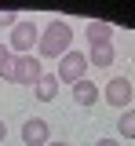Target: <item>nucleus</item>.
<instances>
[{
	"label": "nucleus",
	"instance_id": "f257e3e1",
	"mask_svg": "<svg viewBox=\"0 0 135 146\" xmlns=\"http://www.w3.org/2000/svg\"><path fill=\"white\" fill-rule=\"evenodd\" d=\"M69 44H73V26H69V22H62V18H55L48 29H40L37 51L44 55V58H62V55L69 51Z\"/></svg>",
	"mask_w": 135,
	"mask_h": 146
},
{
	"label": "nucleus",
	"instance_id": "f03ea898",
	"mask_svg": "<svg viewBox=\"0 0 135 146\" xmlns=\"http://www.w3.org/2000/svg\"><path fill=\"white\" fill-rule=\"evenodd\" d=\"M40 77H44V66H40L37 55H15L11 58V73L4 80H11V84H37Z\"/></svg>",
	"mask_w": 135,
	"mask_h": 146
},
{
	"label": "nucleus",
	"instance_id": "7ed1b4c3",
	"mask_svg": "<svg viewBox=\"0 0 135 146\" xmlns=\"http://www.w3.org/2000/svg\"><path fill=\"white\" fill-rule=\"evenodd\" d=\"M84 73H88V55L84 51H69L58 58V70H55V77H58V84H77V80H84Z\"/></svg>",
	"mask_w": 135,
	"mask_h": 146
},
{
	"label": "nucleus",
	"instance_id": "20e7f679",
	"mask_svg": "<svg viewBox=\"0 0 135 146\" xmlns=\"http://www.w3.org/2000/svg\"><path fill=\"white\" fill-rule=\"evenodd\" d=\"M37 44H40V29L29 18H19V26L11 29V40H7L11 55H29V48H37Z\"/></svg>",
	"mask_w": 135,
	"mask_h": 146
},
{
	"label": "nucleus",
	"instance_id": "39448f33",
	"mask_svg": "<svg viewBox=\"0 0 135 146\" xmlns=\"http://www.w3.org/2000/svg\"><path fill=\"white\" fill-rule=\"evenodd\" d=\"M22 143L26 146H48L51 143V128L44 117H26V124H22Z\"/></svg>",
	"mask_w": 135,
	"mask_h": 146
},
{
	"label": "nucleus",
	"instance_id": "423d86ee",
	"mask_svg": "<svg viewBox=\"0 0 135 146\" xmlns=\"http://www.w3.org/2000/svg\"><path fill=\"white\" fill-rule=\"evenodd\" d=\"M135 99V88H132V80L128 77H113L110 84H106V102L117 110H128V102Z\"/></svg>",
	"mask_w": 135,
	"mask_h": 146
},
{
	"label": "nucleus",
	"instance_id": "0eeeda50",
	"mask_svg": "<svg viewBox=\"0 0 135 146\" xmlns=\"http://www.w3.org/2000/svg\"><path fill=\"white\" fill-rule=\"evenodd\" d=\"M84 36H88L91 48H95V44H113V26L102 22V18H91V22L84 26Z\"/></svg>",
	"mask_w": 135,
	"mask_h": 146
},
{
	"label": "nucleus",
	"instance_id": "6e6552de",
	"mask_svg": "<svg viewBox=\"0 0 135 146\" xmlns=\"http://www.w3.org/2000/svg\"><path fill=\"white\" fill-rule=\"evenodd\" d=\"M113 58H117V48H113V44H95V48L88 51V62H91V66H99V70L113 66Z\"/></svg>",
	"mask_w": 135,
	"mask_h": 146
},
{
	"label": "nucleus",
	"instance_id": "1a4fd4ad",
	"mask_svg": "<svg viewBox=\"0 0 135 146\" xmlns=\"http://www.w3.org/2000/svg\"><path fill=\"white\" fill-rule=\"evenodd\" d=\"M33 91H37L40 102H51V99L58 95V77H55V73H44L37 84H33Z\"/></svg>",
	"mask_w": 135,
	"mask_h": 146
},
{
	"label": "nucleus",
	"instance_id": "9d476101",
	"mask_svg": "<svg viewBox=\"0 0 135 146\" xmlns=\"http://www.w3.org/2000/svg\"><path fill=\"white\" fill-rule=\"evenodd\" d=\"M73 102H80V106H91V102H99V88L88 80V77L73 84Z\"/></svg>",
	"mask_w": 135,
	"mask_h": 146
},
{
	"label": "nucleus",
	"instance_id": "9b49d317",
	"mask_svg": "<svg viewBox=\"0 0 135 146\" xmlns=\"http://www.w3.org/2000/svg\"><path fill=\"white\" fill-rule=\"evenodd\" d=\"M117 131H120L124 139H135V110H124V113H120V121H117Z\"/></svg>",
	"mask_w": 135,
	"mask_h": 146
},
{
	"label": "nucleus",
	"instance_id": "f8f14e48",
	"mask_svg": "<svg viewBox=\"0 0 135 146\" xmlns=\"http://www.w3.org/2000/svg\"><path fill=\"white\" fill-rule=\"evenodd\" d=\"M11 58H15L11 48H7V44H0V77H7V73H11Z\"/></svg>",
	"mask_w": 135,
	"mask_h": 146
},
{
	"label": "nucleus",
	"instance_id": "ddd939ff",
	"mask_svg": "<svg viewBox=\"0 0 135 146\" xmlns=\"http://www.w3.org/2000/svg\"><path fill=\"white\" fill-rule=\"evenodd\" d=\"M19 26V11H0V29H15Z\"/></svg>",
	"mask_w": 135,
	"mask_h": 146
},
{
	"label": "nucleus",
	"instance_id": "4468645a",
	"mask_svg": "<svg viewBox=\"0 0 135 146\" xmlns=\"http://www.w3.org/2000/svg\"><path fill=\"white\" fill-rule=\"evenodd\" d=\"M95 146H120V143H117V139H99Z\"/></svg>",
	"mask_w": 135,
	"mask_h": 146
},
{
	"label": "nucleus",
	"instance_id": "2eb2a0df",
	"mask_svg": "<svg viewBox=\"0 0 135 146\" xmlns=\"http://www.w3.org/2000/svg\"><path fill=\"white\" fill-rule=\"evenodd\" d=\"M4 135H7V128H4V121H0V143H4Z\"/></svg>",
	"mask_w": 135,
	"mask_h": 146
},
{
	"label": "nucleus",
	"instance_id": "dca6fc26",
	"mask_svg": "<svg viewBox=\"0 0 135 146\" xmlns=\"http://www.w3.org/2000/svg\"><path fill=\"white\" fill-rule=\"evenodd\" d=\"M48 146H69V143H62V139H58V143H48Z\"/></svg>",
	"mask_w": 135,
	"mask_h": 146
}]
</instances>
